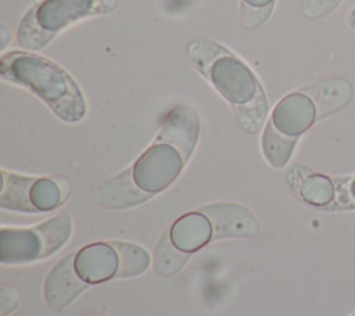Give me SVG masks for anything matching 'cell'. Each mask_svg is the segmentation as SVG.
I'll list each match as a JSON object with an SVG mask.
<instances>
[{
  "label": "cell",
  "mask_w": 355,
  "mask_h": 316,
  "mask_svg": "<svg viewBox=\"0 0 355 316\" xmlns=\"http://www.w3.org/2000/svg\"><path fill=\"white\" fill-rule=\"evenodd\" d=\"M200 132L197 111L189 105L175 107L151 144L128 168L94 188V201L107 209H129L161 194L186 168Z\"/></svg>",
  "instance_id": "6da1fadb"
},
{
  "label": "cell",
  "mask_w": 355,
  "mask_h": 316,
  "mask_svg": "<svg viewBox=\"0 0 355 316\" xmlns=\"http://www.w3.org/2000/svg\"><path fill=\"white\" fill-rule=\"evenodd\" d=\"M153 259L148 251L132 241L101 240L86 244L62 256L43 284L47 308L62 312L85 290L115 279L143 274Z\"/></svg>",
  "instance_id": "7a4b0ae2"
},
{
  "label": "cell",
  "mask_w": 355,
  "mask_h": 316,
  "mask_svg": "<svg viewBox=\"0 0 355 316\" xmlns=\"http://www.w3.org/2000/svg\"><path fill=\"white\" fill-rule=\"evenodd\" d=\"M259 230L257 215L240 202L219 201L202 205L179 216L162 233L153 254V270L162 279L172 277L211 243L250 238Z\"/></svg>",
  "instance_id": "3957f363"
},
{
  "label": "cell",
  "mask_w": 355,
  "mask_h": 316,
  "mask_svg": "<svg viewBox=\"0 0 355 316\" xmlns=\"http://www.w3.org/2000/svg\"><path fill=\"white\" fill-rule=\"evenodd\" d=\"M354 98L352 85L340 76L324 78L286 94L263 126L261 150L266 162L284 168L301 136L319 121L343 111Z\"/></svg>",
  "instance_id": "277c9868"
},
{
  "label": "cell",
  "mask_w": 355,
  "mask_h": 316,
  "mask_svg": "<svg viewBox=\"0 0 355 316\" xmlns=\"http://www.w3.org/2000/svg\"><path fill=\"white\" fill-rule=\"evenodd\" d=\"M187 57L230 105L239 128L250 134L261 132L269 116V103L255 72L226 46L211 39L189 44Z\"/></svg>",
  "instance_id": "5b68a950"
},
{
  "label": "cell",
  "mask_w": 355,
  "mask_h": 316,
  "mask_svg": "<svg viewBox=\"0 0 355 316\" xmlns=\"http://www.w3.org/2000/svg\"><path fill=\"white\" fill-rule=\"evenodd\" d=\"M3 80L18 85L40 98L61 121L76 123L87 105L78 82L53 60L28 50H12L0 58Z\"/></svg>",
  "instance_id": "8992f818"
},
{
  "label": "cell",
  "mask_w": 355,
  "mask_h": 316,
  "mask_svg": "<svg viewBox=\"0 0 355 316\" xmlns=\"http://www.w3.org/2000/svg\"><path fill=\"white\" fill-rule=\"evenodd\" d=\"M119 0H39L21 18L17 43L28 51L43 50L60 32L89 17L112 12Z\"/></svg>",
  "instance_id": "52a82bcc"
},
{
  "label": "cell",
  "mask_w": 355,
  "mask_h": 316,
  "mask_svg": "<svg viewBox=\"0 0 355 316\" xmlns=\"http://www.w3.org/2000/svg\"><path fill=\"white\" fill-rule=\"evenodd\" d=\"M72 236V218L60 212L29 227L3 226L0 229V262L28 265L55 255Z\"/></svg>",
  "instance_id": "ba28073f"
},
{
  "label": "cell",
  "mask_w": 355,
  "mask_h": 316,
  "mask_svg": "<svg viewBox=\"0 0 355 316\" xmlns=\"http://www.w3.org/2000/svg\"><path fill=\"white\" fill-rule=\"evenodd\" d=\"M72 194L65 176H28L1 169L0 207L21 213H47L62 207Z\"/></svg>",
  "instance_id": "9c48e42d"
},
{
  "label": "cell",
  "mask_w": 355,
  "mask_h": 316,
  "mask_svg": "<svg viewBox=\"0 0 355 316\" xmlns=\"http://www.w3.org/2000/svg\"><path fill=\"white\" fill-rule=\"evenodd\" d=\"M286 184L298 201L319 211H329L336 198L334 176L316 172L302 164L295 162L288 166Z\"/></svg>",
  "instance_id": "30bf717a"
},
{
  "label": "cell",
  "mask_w": 355,
  "mask_h": 316,
  "mask_svg": "<svg viewBox=\"0 0 355 316\" xmlns=\"http://www.w3.org/2000/svg\"><path fill=\"white\" fill-rule=\"evenodd\" d=\"M276 0H240V21L245 29L254 30L270 17Z\"/></svg>",
  "instance_id": "8fae6325"
},
{
  "label": "cell",
  "mask_w": 355,
  "mask_h": 316,
  "mask_svg": "<svg viewBox=\"0 0 355 316\" xmlns=\"http://www.w3.org/2000/svg\"><path fill=\"white\" fill-rule=\"evenodd\" d=\"M336 198L329 212L355 209V175L334 176Z\"/></svg>",
  "instance_id": "7c38bea8"
},
{
  "label": "cell",
  "mask_w": 355,
  "mask_h": 316,
  "mask_svg": "<svg viewBox=\"0 0 355 316\" xmlns=\"http://www.w3.org/2000/svg\"><path fill=\"white\" fill-rule=\"evenodd\" d=\"M343 0H304V14L309 19H319L330 15Z\"/></svg>",
  "instance_id": "4fadbf2b"
},
{
  "label": "cell",
  "mask_w": 355,
  "mask_h": 316,
  "mask_svg": "<svg viewBox=\"0 0 355 316\" xmlns=\"http://www.w3.org/2000/svg\"><path fill=\"white\" fill-rule=\"evenodd\" d=\"M21 301L19 291L10 284H0V316H8Z\"/></svg>",
  "instance_id": "5bb4252c"
},
{
  "label": "cell",
  "mask_w": 355,
  "mask_h": 316,
  "mask_svg": "<svg viewBox=\"0 0 355 316\" xmlns=\"http://www.w3.org/2000/svg\"><path fill=\"white\" fill-rule=\"evenodd\" d=\"M0 30H1V32H0V40H1V46H0V49H1V50H4V49H6V46L10 43V39H7V37H6V36H7V35H10V33H8V29H7V26H6V25H1V26H0Z\"/></svg>",
  "instance_id": "9a60e30c"
},
{
  "label": "cell",
  "mask_w": 355,
  "mask_h": 316,
  "mask_svg": "<svg viewBox=\"0 0 355 316\" xmlns=\"http://www.w3.org/2000/svg\"><path fill=\"white\" fill-rule=\"evenodd\" d=\"M347 24H348L349 28L355 29V6L349 10V12L347 15Z\"/></svg>",
  "instance_id": "2e32d148"
},
{
  "label": "cell",
  "mask_w": 355,
  "mask_h": 316,
  "mask_svg": "<svg viewBox=\"0 0 355 316\" xmlns=\"http://www.w3.org/2000/svg\"><path fill=\"white\" fill-rule=\"evenodd\" d=\"M80 316H108V315H104V313H97V312H93V313H83Z\"/></svg>",
  "instance_id": "e0dca14e"
},
{
  "label": "cell",
  "mask_w": 355,
  "mask_h": 316,
  "mask_svg": "<svg viewBox=\"0 0 355 316\" xmlns=\"http://www.w3.org/2000/svg\"><path fill=\"white\" fill-rule=\"evenodd\" d=\"M351 316H355V312H354V313H352V315H351Z\"/></svg>",
  "instance_id": "ac0fdd59"
}]
</instances>
